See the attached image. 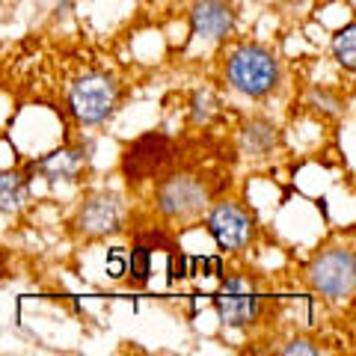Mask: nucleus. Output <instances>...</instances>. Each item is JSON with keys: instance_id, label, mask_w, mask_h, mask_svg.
<instances>
[{"instance_id": "obj_1", "label": "nucleus", "mask_w": 356, "mask_h": 356, "mask_svg": "<svg viewBox=\"0 0 356 356\" xmlns=\"http://www.w3.org/2000/svg\"><path fill=\"white\" fill-rule=\"evenodd\" d=\"M226 77L238 92L250 98H264L280 86V60L264 44H241L226 63Z\"/></svg>"}, {"instance_id": "obj_2", "label": "nucleus", "mask_w": 356, "mask_h": 356, "mask_svg": "<svg viewBox=\"0 0 356 356\" xmlns=\"http://www.w3.org/2000/svg\"><path fill=\"white\" fill-rule=\"evenodd\" d=\"M309 285L327 300H348L356 288V259L350 250L332 247L309 264Z\"/></svg>"}, {"instance_id": "obj_3", "label": "nucleus", "mask_w": 356, "mask_h": 356, "mask_svg": "<svg viewBox=\"0 0 356 356\" xmlns=\"http://www.w3.org/2000/svg\"><path fill=\"white\" fill-rule=\"evenodd\" d=\"M116 102H119V86H116L113 77H107L102 72L83 74L69 92V110L74 113L77 122H83V125H98V122H104L110 113H113Z\"/></svg>"}, {"instance_id": "obj_4", "label": "nucleus", "mask_w": 356, "mask_h": 356, "mask_svg": "<svg viewBox=\"0 0 356 356\" xmlns=\"http://www.w3.org/2000/svg\"><path fill=\"white\" fill-rule=\"evenodd\" d=\"M158 211L170 220H191L208 202V191L196 175H170L158 184L154 193Z\"/></svg>"}, {"instance_id": "obj_5", "label": "nucleus", "mask_w": 356, "mask_h": 356, "mask_svg": "<svg viewBox=\"0 0 356 356\" xmlns=\"http://www.w3.org/2000/svg\"><path fill=\"white\" fill-rule=\"evenodd\" d=\"M172 158V143L163 134H146V137L134 140L125 158H122V172H125L128 184H140L146 178H154Z\"/></svg>"}, {"instance_id": "obj_6", "label": "nucleus", "mask_w": 356, "mask_h": 356, "mask_svg": "<svg viewBox=\"0 0 356 356\" xmlns=\"http://www.w3.org/2000/svg\"><path fill=\"white\" fill-rule=\"evenodd\" d=\"M208 232L220 250H243L252 241V217L238 202H217L208 214Z\"/></svg>"}, {"instance_id": "obj_7", "label": "nucleus", "mask_w": 356, "mask_h": 356, "mask_svg": "<svg viewBox=\"0 0 356 356\" xmlns=\"http://www.w3.org/2000/svg\"><path fill=\"white\" fill-rule=\"evenodd\" d=\"M119 222H122V205H119V199L113 193L92 196L81 208V214H77V229L89 238L110 235V232L119 229Z\"/></svg>"}, {"instance_id": "obj_8", "label": "nucleus", "mask_w": 356, "mask_h": 356, "mask_svg": "<svg viewBox=\"0 0 356 356\" xmlns=\"http://www.w3.org/2000/svg\"><path fill=\"white\" fill-rule=\"evenodd\" d=\"M191 27L202 39H222L235 27V13L226 0H199L191 9Z\"/></svg>"}, {"instance_id": "obj_9", "label": "nucleus", "mask_w": 356, "mask_h": 356, "mask_svg": "<svg viewBox=\"0 0 356 356\" xmlns=\"http://www.w3.org/2000/svg\"><path fill=\"white\" fill-rule=\"evenodd\" d=\"M220 321L226 327H250L261 315V300L250 294V288H235V291H222L214 297Z\"/></svg>"}, {"instance_id": "obj_10", "label": "nucleus", "mask_w": 356, "mask_h": 356, "mask_svg": "<svg viewBox=\"0 0 356 356\" xmlns=\"http://www.w3.org/2000/svg\"><path fill=\"white\" fill-rule=\"evenodd\" d=\"M86 154L83 149H57L39 163V172L48 181H74V175L83 170Z\"/></svg>"}, {"instance_id": "obj_11", "label": "nucleus", "mask_w": 356, "mask_h": 356, "mask_svg": "<svg viewBox=\"0 0 356 356\" xmlns=\"http://www.w3.org/2000/svg\"><path fill=\"white\" fill-rule=\"evenodd\" d=\"M27 178L21 172H0V211L15 214L27 202Z\"/></svg>"}, {"instance_id": "obj_12", "label": "nucleus", "mask_w": 356, "mask_h": 356, "mask_svg": "<svg viewBox=\"0 0 356 356\" xmlns=\"http://www.w3.org/2000/svg\"><path fill=\"white\" fill-rule=\"evenodd\" d=\"M276 146V125L267 119H252L243 128V149L250 154H267Z\"/></svg>"}, {"instance_id": "obj_13", "label": "nucleus", "mask_w": 356, "mask_h": 356, "mask_svg": "<svg viewBox=\"0 0 356 356\" xmlns=\"http://www.w3.org/2000/svg\"><path fill=\"white\" fill-rule=\"evenodd\" d=\"M356 27L348 24L344 30H339V36L332 39V54H336V60L344 65L348 72H353V65H356Z\"/></svg>"}, {"instance_id": "obj_14", "label": "nucleus", "mask_w": 356, "mask_h": 356, "mask_svg": "<svg viewBox=\"0 0 356 356\" xmlns=\"http://www.w3.org/2000/svg\"><path fill=\"white\" fill-rule=\"evenodd\" d=\"M128 270L134 273V280H137V282L149 280V273H152V252H149V247H143V243H140V247L131 252Z\"/></svg>"}, {"instance_id": "obj_15", "label": "nucleus", "mask_w": 356, "mask_h": 356, "mask_svg": "<svg viewBox=\"0 0 356 356\" xmlns=\"http://www.w3.org/2000/svg\"><path fill=\"white\" fill-rule=\"evenodd\" d=\"M214 107H217L214 95H211V92H196V98H193V119L205 122L211 113H214Z\"/></svg>"}, {"instance_id": "obj_16", "label": "nucleus", "mask_w": 356, "mask_h": 356, "mask_svg": "<svg viewBox=\"0 0 356 356\" xmlns=\"http://www.w3.org/2000/svg\"><path fill=\"white\" fill-rule=\"evenodd\" d=\"M280 353H288V356H291V353H306V356H315V353H318V348H315V344H312V341H306V339H294V341H288L285 348H280Z\"/></svg>"}, {"instance_id": "obj_17", "label": "nucleus", "mask_w": 356, "mask_h": 356, "mask_svg": "<svg viewBox=\"0 0 356 356\" xmlns=\"http://www.w3.org/2000/svg\"><path fill=\"white\" fill-rule=\"evenodd\" d=\"M0 270H3V250H0Z\"/></svg>"}]
</instances>
